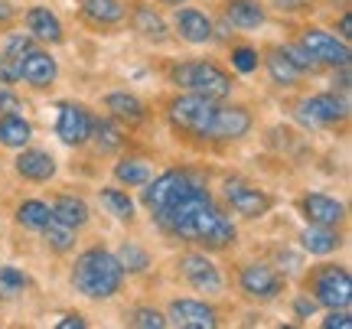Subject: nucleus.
<instances>
[{"mask_svg": "<svg viewBox=\"0 0 352 329\" xmlns=\"http://www.w3.org/2000/svg\"><path fill=\"white\" fill-rule=\"evenodd\" d=\"M69 284L76 287V293H82L85 300L104 304L114 300L121 287H124V271L118 264L114 251H108L104 245H91L72 261L69 271Z\"/></svg>", "mask_w": 352, "mask_h": 329, "instance_id": "f257e3e1", "label": "nucleus"}, {"mask_svg": "<svg viewBox=\"0 0 352 329\" xmlns=\"http://www.w3.org/2000/svg\"><path fill=\"white\" fill-rule=\"evenodd\" d=\"M176 241L196 245L202 251H228V248L239 241V225L232 222L226 205H219L215 196H209V199L179 225Z\"/></svg>", "mask_w": 352, "mask_h": 329, "instance_id": "f03ea898", "label": "nucleus"}, {"mask_svg": "<svg viewBox=\"0 0 352 329\" xmlns=\"http://www.w3.org/2000/svg\"><path fill=\"white\" fill-rule=\"evenodd\" d=\"M170 85L183 91H196L212 102H228L235 91V78L215 59H179L170 65Z\"/></svg>", "mask_w": 352, "mask_h": 329, "instance_id": "7ed1b4c3", "label": "nucleus"}, {"mask_svg": "<svg viewBox=\"0 0 352 329\" xmlns=\"http://www.w3.org/2000/svg\"><path fill=\"white\" fill-rule=\"evenodd\" d=\"M202 186H209V179L202 177L199 170L173 166V170H164L160 177H151L144 186H140V205L153 216V212H160L166 205L179 203V199L189 196V192L202 190Z\"/></svg>", "mask_w": 352, "mask_h": 329, "instance_id": "20e7f679", "label": "nucleus"}, {"mask_svg": "<svg viewBox=\"0 0 352 329\" xmlns=\"http://www.w3.org/2000/svg\"><path fill=\"white\" fill-rule=\"evenodd\" d=\"M215 108H219V102H212V98L196 95V91H183V95H173V98L166 102L164 114L176 134L209 144V127H212Z\"/></svg>", "mask_w": 352, "mask_h": 329, "instance_id": "39448f33", "label": "nucleus"}, {"mask_svg": "<svg viewBox=\"0 0 352 329\" xmlns=\"http://www.w3.org/2000/svg\"><path fill=\"white\" fill-rule=\"evenodd\" d=\"M303 291L314 297L323 310L352 306V277L346 264H316L303 277Z\"/></svg>", "mask_w": 352, "mask_h": 329, "instance_id": "423d86ee", "label": "nucleus"}, {"mask_svg": "<svg viewBox=\"0 0 352 329\" xmlns=\"http://www.w3.org/2000/svg\"><path fill=\"white\" fill-rule=\"evenodd\" d=\"M235 284H239V293L248 304H274L287 291V274L277 264H267V261H248V264L239 267Z\"/></svg>", "mask_w": 352, "mask_h": 329, "instance_id": "0eeeda50", "label": "nucleus"}, {"mask_svg": "<svg viewBox=\"0 0 352 329\" xmlns=\"http://www.w3.org/2000/svg\"><path fill=\"white\" fill-rule=\"evenodd\" d=\"M176 274L183 277L186 287H192L196 293H206V297H219V293L226 291V274H222V267L215 264L202 248L179 254V258H176Z\"/></svg>", "mask_w": 352, "mask_h": 329, "instance_id": "6e6552de", "label": "nucleus"}, {"mask_svg": "<svg viewBox=\"0 0 352 329\" xmlns=\"http://www.w3.org/2000/svg\"><path fill=\"white\" fill-rule=\"evenodd\" d=\"M297 121L303 127H340L349 121V98L340 95V91H316V95H307L300 104H297Z\"/></svg>", "mask_w": 352, "mask_h": 329, "instance_id": "1a4fd4ad", "label": "nucleus"}, {"mask_svg": "<svg viewBox=\"0 0 352 329\" xmlns=\"http://www.w3.org/2000/svg\"><path fill=\"white\" fill-rule=\"evenodd\" d=\"M222 199H226V209L228 212H235L239 218L245 222H254V218H264L271 212V196L261 190V186H254L248 183L245 177H226L222 179Z\"/></svg>", "mask_w": 352, "mask_h": 329, "instance_id": "9d476101", "label": "nucleus"}, {"mask_svg": "<svg viewBox=\"0 0 352 329\" xmlns=\"http://www.w3.org/2000/svg\"><path fill=\"white\" fill-rule=\"evenodd\" d=\"M297 43H300L303 49L310 52L320 65H327V69H336V65H349L352 63L349 43L340 39L336 33L323 30V26H303Z\"/></svg>", "mask_w": 352, "mask_h": 329, "instance_id": "9b49d317", "label": "nucleus"}, {"mask_svg": "<svg viewBox=\"0 0 352 329\" xmlns=\"http://www.w3.org/2000/svg\"><path fill=\"white\" fill-rule=\"evenodd\" d=\"M252 127H254V114L248 104L219 102L212 127H209V144H239V140L252 134Z\"/></svg>", "mask_w": 352, "mask_h": 329, "instance_id": "f8f14e48", "label": "nucleus"}, {"mask_svg": "<svg viewBox=\"0 0 352 329\" xmlns=\"http://www.w3.org/2000/svg\"><path fill=\"white\" fill-rule=\"evenodd\" d=\"M91 117L95 111L82 102H59V114H56V137L63 140L65 147H85L88 137H91Z\"/></svg>", "mask_w": 352, "mask_h": 329, "instance_id": "ddd939ff", "label": "nucleus"}, {"mask_svg": "<svg viewBox=\"0 0 352 329\" xmlns=\"http://www.w3.org/2000/svg\"><path fill=\"white\" fill-rule=\"evenodd\" d=\"M166 323L179 329H215L219 326V310L199 297H173L166 304Z\"/></svg>", "mask_w": 352, "mask_h": 329, "instance_id": "4468645a", "label": "nucleus"}, {"mask_svg": "<svg viewBox=\"0 0 352 329\" xmlns=\"http://www.w3.org/2000/svg\"><path fill=\"white\" fill-rule=\"evenodd\" d=\"M56 78H59V59H56L50 49H43L39 43L30 52L20 56V82L30 85L33 91L52 89Z\"/></svg>", "mask_w": 352, "mask_h": 329, "instance_id": "2eb2a0df", "label": "nucleus"}, {"mask_svg": "<svg viewBox=\"0 0 352 329\" xmlns=\"http://www.w3.org/2000/svg\"><path fill=\"white\" fill-rule=\"evenodd\" d=\"M297 209H300L307 225H329V228L346 225V203H340L336 196H327V192H303Z\"/></svg>", "mask_w": 352, "mask_h": 329, "instance_id": "dca6fc26", "label": "nucleus"}, {"mask_svg": "<svg viewBox=\"0 0 352 329\" xmlns=\"http://www.w3.org/2000/svg\"><path fill=\"white\" fill-rule=\"evenodd\" d=\"M173 33L176 39H183L186 46H209L212 43V16L199 7H173Z\"/></svg>", "mask_w": 352, "mask_h": 329, "instance_id": "f3484780", "label": "nucleus"}, {"mask_svg": "<svg viewBox=\"0 0 352 329\" xmlns=\"http://www.w3.org/2000/svg\"><path fill=\"white\" fill-rule=\"evenodd\" d=\"M124 20H131V30H134L140 39L153 43V46L170 43V23L164 20V13L157 10L153 3H147V0H134V3L127 7Z\"/></svg>", "mask_w": 352, "mask_h": 329, "instance_id": "a211bd4d", "label": "nucleus"}, {"mask_svg": "<svg viewBox=\"0 0 352 329\" xmlns=\"http://www.w3.org/2000/svg\"><path fill=\"white\" fill-rule=\"evenodd\" d=\"M23 26L26 33L43 43V46H59L65 43V26L59 20V13L50 10L46 3H33V7H26L23 10Z\"/></svg>", "mask_w": 352, "mask_h": 329, "instance_id": "6ab92c4d", "label": "nucleus"}, {"mask_svg": "<svg viewBox=\"0 0 352 329\" xmlns=\"http://www.w3.org/2000/svg\"><path fill=\"white\" fill-rule=\"evenodd\" d=\"M13 173L26 183H50L59 173V163L50 150L43 147H30L26 144L23 150H16V160H13Z\"/></svg>", "mask_w": 352, "mask_h": 329, "instance_id": "aec40b11", "label": "nucleus"}, {"mask_svg": "<svg viewBox=\"0 0 352 329\" xmlns=\"http://www.w3.org/2000/svg\"><path fill=\"white\" fill-rule=\"evenodd\" d=\"M101 108H104V114L108 117H114L121 127H140L144 121H147V104L140 102L134 91H108L104 98H101Z\"/></svg>", "mask_w": 352, "mask_h": 329, "instance_id": "412c9836", "label": "nucleus"}, {"mask_svg": "<svg viewBox=\"0 0 352 329\" xmlns=\"http://www.w3.org/2000/svg\"><path fill=\"white\" fill-rule=\"evenodd\" d=\"M78 16L91 30H114V26L124 23L127 3L124 0H82Z\"/></svg>", "mask_w": 352, "mask_h": 329, "instance_id": "4be33fe9", "label": "nucleus"}, {"mask_svg": "<svg viewBox=\"0 0 352 329\" xmlns=\"http://www.w3.org/2000/svg\"><path fill=\"white\" fill-rule=\"evenodd\" d=\"M222 20L232 30L252 33V30H261L267 23V7L261 0H226L222 3Z\"/></svg>", "mask_w": 352, "mask_h": 329, "instance_id": "5701e85b", "label": "nucleus"}, {"mask_svg": "<svg viewBox=\"0 0 352 329\" xmlns=\"http://www.w3.org/2000/svg\"><path fill=\"white\" fill-rule=\"evenodd\" d=\"M50 212H52V222H63V225L76 228V231H82V228L91 222V205H88L82 196H76V192L52 196Z\"/></svg>", "mask_w": 352, "mask_h": 329, "instance_id": "b1692460", "label": "nucleus"}, {"mask_svg": "<svg viewBox=\"0 0 352 329\" xmlns=\"http://www.w3.org/2000/svg\"><path fill=\"white\" fill-rule=\"evenodd\" d=\"M346 245L340 228H329V225H307L300 231V251L310 254V258H329L336 254Z\"/></svg>", "mask_w": 352, "mask_h": 329, "instance_id": "393cba45", "label": "nucleus"}, {"mask_svg": "<svg viewBox=\"0 0 352 329\" xmlns=\"http://www.w3.org/2000/svg\"><path fill=\"white\" fill-rule=\"evenodd\" d=\"M261 65H264V72H267V78H271V85H274V89H297L303 78H307L297 65L290 63L287 52L280 49V46H274V49L264 52Z\"/></svg>", "mask_w": 352, "mask_h": 329, "instance_id": "a878e982", "label": "nucleus"}, {"mask_svg": "<svg viewBox=\"0 0 352 329\" xmlns=\"http://www.w3.org/2000/svg\"><path fill=\"white\" fill-rule=\"evenodd\" d=\"M88 144H95V150H98L101 157L121 153L127 144L124 127L118 124L114 117H108V114H95V117H91V137H88Z\"/></svg>", "mask_w": 352, "mask_h": 329, "instance_id": "bb28decb", "label": "nucleus"}, {"mask_svg": "<svg viewBox=\"0 0 352 329\" xmlns=\"http://www.w3.org/2000/svg\"><path fill=\"white\" fill-rule=\"evenodd\" d=\"M33 144V124L26 114H0V147L3 150H23Z\"/></svg>", "mask_w": 352, "mask_h": 329, "instance_id": "cd10ccee", "label": "nucleus"}, {"mask_svg": "<svg viewBox=\"0 0 352 329\" xmlns=\"http://www.w3.org/2000/svg\"><path fill=\"white\" fill-rule=\"evenodd\" d=\"M98 205L114 218V222L131 225V222L138 218V205H134V199L127 196L124 186H101L98 190Z\"/></svg>", "mask_w": 352, "mask_h": 329, "instance_id": "c85d7f7f", "label": "nucleus"}, {"mask_svg": "<svg viewBox=\"0 0 352 329\" xmlns=\"http://www.w3.org/2000/svg\"><path fill=\"white\" fill-rule=\"evenodd\" d=\"M111 177H114L118 186L140 190V186L153 177V163L151 160H144V157H121V160L111 166Z\"/></svg>", "mask_w": 352, "mask_h": 329, "instance_id": "c756f323", "label": "nucleus"}, {"mask_svg": "<svg viewBox=\"0 0 352 329\" xmlns=\"http://www.w3.org/2000/svg\"><path fill=\"white\" fill-rule=\"evenodd\" d=\"M114 258H118V264H121V271H124V277L147 274L151 264H153L151 251H147L140 241H121V245H118V251H114Z\"/></svg>", "mask_w": 352, "mask_h": 329, "instance_id": "7c9ffc66", "label": "nucleus"}, {"mask_svg": "<svg viewBox=\"0 0 352 329\" xmlns=\"http://www.w3.org/2000/svg\"><path fill=\"white\" fill-rule=\"evenodd\" d=\"M33 287V277L26 274L23 267L16 264H0V304H13L26 297Z\"/></svg>", "mask_w": 352, "mask_h": 329, "instance_id": "2f4dec72", "label": "nucleus"}, {"mask_svg": "<svg viewBox=\"0 0 352 329\" xmlns=\"http://www.w3.org/2000/svg\"><path fill=\"white\" fill-rule=\"evenodd\" d=\"M13 218H16V225L26 228V231H43V228L52 222V212H50V203H43V199H23V203L13 209Z\"/></svg>", "mask_w": 352, "mask_h": 329, "instance_id": "473e14b6", "label": "nucleus"}, {"mask_svg": "<svg viewBox=\"0 0 352 329\" xmlns=\"http://www.w3.org/2000/svg\"><path fill=\"white\" fill-rule=\"evenodd\" d=\"M39 235H43L46 251H52V254H69V251H76V245H78V231L63 225V222H50Z\"/></svg>", "mask_w": 352, "mask_h": 329, "instance_id": "72a5a7b5", "label": "nucleus"}, {"mask_svg": "<svg viewBox=\"0 0 352 329\" xmlns=\"http://www.w3.org/2000/svg\"><path fill=\"white\" fill-rule=\"evenodd\" d=\"M228 65L239 76H254L261 69V52L254 49L252 43H232L228 46Z\"/></svg>", "mask_w": 352, "mask_h": 329, "instance_id": "f704fd0d", "label": "nucleus"}, {"mask_svg": "<svg viewBox=\"0 0 352 329\" xmlns=\"http://www.w3.org/2000/svg\"><path fill=\"white\" fill-rule=\"evenodd\" d=\"M124 323L134 329H166V313L157 306H131L124 313Z\"/></svg>", "mask_w": 352, "mask_h": 329, "instance_id": "c9c22d12", "label": "nucleus"}, {"mask_svg": "<svg viewBox=\"0 0 352 329\" xmlns=\"http://www.w3.org/2000/svg\"><path fill=\"white\" fill-rule=\"evenodd\" d=\"M280 49L287 52V59H290V63H294V65H297V69H300L303 76H316V72L323 69V65L316 63V59H314V56H310V52L303 49L300 43H284Z\"/></svg>", "mask_w": 352, "mask_h": 329, "instance_id": "e433bc0d", "label": "nucleus"}, {"mask_svg": "<svg viewBox=\"0 0 352 329\" xmlns=\"http://www.w3.org/2000/svg\"><path fill=\"white\" fill-rule=\"evenodd\" d=\"M33 46H36V39L30 36V33H7V39H3V52L13 56V59H20V56L30 52Z\"/></svg>", "mask_w": 352, "mask_h": 329, "instance_id": "4c0bfd02", "label": "nucleus"}, {"mask_svg": "<svg viewBox=\"0 0 352 329\" xmlns=\"http://www.w3.org/2000/svg\"><path fill=\"white\" fill-rule=\"evenodd\" d=\"M26 102L16 95L13 85H0V114H23Z\"/></svg>", "mask_w": 352, "mask_h": 329, "instance_id": "58836bf2", "label": "nucleus"}, {"mask_svg": "<svg viewBox=\"0 0 352 329\" xmlns=\"http://www.w3.org/2000/svg\"><path fill=\"white\" fill-rule=\"evenodd\" d=\"M323 329H349L352 326V310L349 306H336V310H327V317L320 319Z\"/></svg>", "mask_w": 352, "mask_h": 329, "instance_id": "ea45409f", "label": "nucleus"}, {"mask_svg": "<svg viewBox=\"0 0 352 329\" xmlns=\"http://www.w3.org/2000/svg\"><path fill=\"white\" fill-rule=\"evenodd\" d=\"M16 82H20V59L0 49V85H16Z\"/></svg>", "mask_w": 352, "mask_h": 329, "instance_id": "a19ab883", "label": "nucleus"}, {"mask_svg": "<svg viewBox=\"0 0 352 329\" xmlns=\"http://www.w3.org/2000/svg\"><path fill=\"white\" fill-rule=\"evenodd\" d=\"M290 306H294V317H297V319H310V317L316 313V310H320V304H316V300H314V297H310L307 291L297 293V297H294V304H290Z\"/></svg>", "mask_w": 352, "mask_h": 329, "instance_id": "79ce46f5", "label": "nucleus"}, {"mask_svg": "<svg viewBox=\"0 0 352 329\" xmlns=\"http://www.w3.org/2000/svg\"><path fill=\"white\" fill-rule=\"evenodd\" d=\"M271 7L280 13H303L314 7V0H271Z\"/></svg>", "mask_w": 352, "mask_h": 329, "instance_id": "37998d69", "label": "nucleus"}, {"mask_svg": "<svg viewBox=\"0 0 352 329\" xmlns=\"http://www.w3.org/2000/svg\"><path fill=\"white\" fill-rule=\"evenodd\" d=\"M329 82H333V91H340V95H349V82H352V78H349V65H336Z\"/></svg>", "mask_w": 352, "mask_h": 329, "instance_id": "c03bdc74", "label": "nucleus"}, {"mask_svg": "<svg viewBox=\"0 0 352 329\" xmlns=\"http://www.w3.org/2000/svg\"><path fill=\"white\" fill-rule=\"evenodd\" d=\"M85 326H88L85 313H63L56 319V329H85Z\"/></svg>", "mask_w": 352, "mask_h": 329, "instance_id": "a18cd8bd", "label": "nucleus"}, {"mask_svg": "<svg viewBox=\"0 0 352 329\" xmlns=\"http://www.w3.org/2000/svg\"><path fill=\"white\" fill-rule=\"evenodd\" d=\"M16 16H20V10L13 7L10 0H0V30H10L16 23Z\"/></svg>", "mask_w": 352, "mask_h": 329, "instance_id": "49530a36", "label": "nucleus"}, {"mask_svg": "<svg viewBox=\"0 0 352 329\" xmlns=\"http://www.w3.org/2000/svg\"><path fill=\"white\" fill-rule=\"evenodd\" d=\"M336 30H340V39H346V43L352 39V20H349V10H342V13H340V23H336Z\"/></svg>", "mask_w": 352, "mask_h": 329, "instance_id": "de8ad7c7", "label": "nucleus"}, {"mask_svg": "<svg viewBox=\"0 0 352 329\" xmlns=\"http://www.w3.org/2000/svg\"><path fill=\"white\" fill-rule=\"evenodd\" d=\"M160 3H166V7H183V3H189V0H160Z\"/></svg>", "mask_w": 352, "mask_h": 329, "instance_id": "09e8293b", "label": "nucleus"}]
</instances>
